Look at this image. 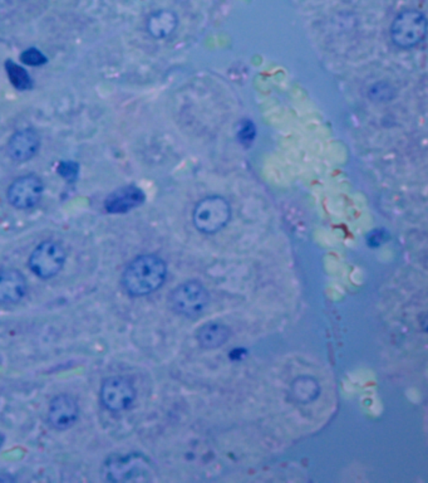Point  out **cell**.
I'll return each mask as SVG.
<instances>
[{
	"label": "cell",
	"instance_id": "obj_1",
	"mask_svg": "<svg viewBox=\"0 0 428 483\" xmlns=\"http://www.w3.org/2000/svg\"><path fill=\"white\" fill-rule=\"evenodd\" d=\"M166 274L167 267L162 258L143 255L128 263L122 274V285L128 294L142 297L158 291L164 285Z\"/></svg>",
	"mask_w": 428,
	"mask_h": 483
},
{
	"label": "cell",
	"instance_id": "obj_2",
	"mask_svg": "<svg viewBox=\"0 0 428 483\" xmlns=\"http://www.w3.org/2000/svg\"><path fill=\"white\" fill-rule=\"evenodd\" d=\"M231 208L223 196H207L197 204L194 211V224L201 233L214 234L229 223Z\"/></svg>",
	"mask_w": 428,
	"mask_h": 483
},
{
	"label": "cell",
	"instance_id": "obj_3",
	"mask_svg": "<svg viewBox=\"0 0 428 483\" xmlns=\"http://www.w3.org/2000/svg\"><path fill=\"white\" fill-rule=\"evenodd\" d=\"M426 16L416 9L403 10L392 23V40L402 49H408L414 45H420L426 37Z\"/></svg>",
	"mask_w": 428,
	"mask_h": 483
},
{
	"label": "cell",
	"instance_id": "obj_4",
	"mask_svg": "<svg viewBox=\"0 0 428 483\" xmlns=\"http://www.w3.org/2000/svg\"><path fill=\"white\" fill-rule=\"evenodd\" d=\"M209 303L207 290L197 281H188L176 287L170 294V305L179 315L199 316Z\"/></svg>",
	"mask_w": 428,
	"mask_h": 483
},
{
	"label": "cell",
	"instance_id": "obj_5",
	"mask_svg": "<svg viewBox=\"0 0 428 483\" xmlns=\"http://www.w3.org/2000/svg\"><path fill=\"white\" fill-rule=\"evenodd\" d=\"M66 257V250L60 243L45 241L30 255L29 268L40 279H52L63 268Z\"/></svg>",
	"mask_w": 428,
	"mask_h": 483
},
{
	"label": "cell",
	"instance_id": "obj_6",
	"mask_svg": "<svg viewBox=\"0 0 428 483\" xmlns=\"http://www.w3.org/2000/svg\"><path fill=\"white\" fill-rule=\"evenodd\" d=\"M135 399V386L126 377H108L101 386V403L113 413L126 410Z\"/></svg>",
	"mask_w": 428,
	"mask_h": 483
},
{
	"label": "cell",
	"instance_id": "obj_7",
	"mask_svg": "<svg viewBox=\"0 0 428 483\" xmlns=\"http://www.w3.org/2000/svg\"><path fill=\"white\" fill-rule=\"evenodd\" d=\"M43 194V182L30 174L16 180L8 189V199L18 209H30L37 205Z\"/></svg>",
	"mask_w": 428,
	"mask_h": 483
},
{
	"label": "cell",
	"instance_id": "obj_8",
	"mask_svg": "<svg viewBox=\"0 0 428 483\" xmlns=\"http://www.w3.org/2000/svg\"><path fill=\"white\" fill-rule=\"evenodd\" d=\"M78 416L79 407L73 397L62 394L51 401L48 410V422L51 423L53 428L58 430L68 429L77 422Z\"/></svg>",
	"mask_w": 428,
	"mask_h": 483
},
{
	"label": "cell",
	"instance_id": "obj_9",
	"mask_svg": "<svg viewBox=\"0 0 428 483\" xmlns=\"http://www.w3.org/2000/svg\"><path fill=\"white\" fill-rule=\"evenodd\" d=\"M40 146L39 135L32 128L16 131L8 143L9 156L15 161H28L37 154Z\"/></svg>",
	"mask_w": 428,
	"mask_h": 483
},
{
	"label": "cell",
	"instance_id": "obj_10",
	"mask_svg": "<svg viewBox=\"0 0 428 483\" xmlns=\"http://www.w3.org/2000/svg\"><path fill=\"white\" fill-rule=\"evenodd\" d=\"M144 202L142 190L135 185H128L117 189L107 196L105 202V211L112 214L128 213Z\"/></svg>",
	"mask_w": 428,
	"mask_h": 483
},
{
	"label": "cell",
	"instance_id": "obj_11",
	"mask_svg": "<svg viewBox=\"0 0 428 483\" xmlns=\"http://www.w3.org/2000/svg\"><path fill=\"white\" fill-rule=\"evenodd\" d=\"M27 294V281L16 270L0 272V302L15 303Z\"/></svg>",
	"mask_w": 428,
	"mask_h": 483
},
{
	"label": "cell",
	"instance_id": "obj_12",
	"mask_svg": "<svg viewBox=\"0 0 428 483\" xmlns=\"http://www.w3.org/2000/svg\"><path fill=\"white\" fill-rule=\"evenodd\" d=\"M177 15L171 10H160L152 14L147 22V30L153 38H166L173 34L177 27Z\"/></svg>",
	"mask_w": 428,
	"mask_h": 483
},
{
	"label": "cell",
	"instance_id": "obj_13",
	"mask_svg": "<svg viewBox=\"0 0 428 483\" xmlns=\"http://www.w3.org/2000/svg\"><path fill=\"white\" fill-rule=\"evenodd\" d=\"M230 336L229 329L221 324H209L203 326L197 332V341L203 349H216L223 346Z\"/></svg>",
	"mask_w": 428,
	"mask_h": 483
},
{
	"label": "cell",
	"instance_id": "obj_14",
	"mask_svg": "<svg viewBox=\"0 0 428 483\" xmlns=\"http://www.w3.org/2000/svg\"><path fill=\"white\" fill-rule=\"evenodd\" d=\"M292 394L294 399L303 404L316 400L319 395V385L316 379L310 377H298L292 385Z\"/></svg>",
	"mask_w": 428,
	"mask_h": 483
},
{
	"label": "cell",
	"instance_id": "obj_15",
	"mask_svg": "<svg viewBox=\"0 0 428 483\" xmlns=\"http://www.w3.org/2000/svg\"><path fill=\"white\" fill-rule=\"evenodd\" d=\"M8 77L16 90L28 91L33 87L32 78L28 72L12 60L5 62Z\"/></svg>",
	"mask_w": 428,
	"mask_h": 483
},
{
	"label": "cell",
	"instance_id": "obj_16",
	"mask_svg": "<svg viewBox=\"0 0 428 483\" xmlns=\"http://www.w3.org/2000/svg\"><path fill=\"white\" fill-rule=\"evenodd\" d=\"M21 60L23 63L28 66H40L47 63V57L37 48H29L21 54Z\"/></svg>",
	"mask_w": 428,
	"mask_h": 483
},
{
	"label": "cell",
	"instance_id": "obj_17",
	"mask_svg": "<svg viewBox=\"0 0 428 483\" xmlns=\"http://www.w3.org/2000/svg\"><path fill=\"white\" fill-rule=\"evenodd\" d=\"M255 126L251 121L241 122L239 131H238V137H239L240 143L244 145H250L255 137Z\"/></svg>",
	"mask_w": 428,
	"mask_h": 483
},
{
	"label": "cell",
	"instance_id": "obj_18",
	"mask_svg": "<svg viewBox=\"0 0 428 483\" xmlns=\"http://www.w3.org/2000/svg\"><path fill=\"white\" fill-rule=\"evenodd\" d=\"M58 173L64 179L73 181L78 175V164H75L73 161H63L58 166Z\"/></svg>",
	"mask_w": 428,
	"mask_h": 483
},
{
	"label": "cell",
	"instance_id": "obj_19",
	"mask_svg": "<svg viewBox=\"0 0 428 483\" xmlns=\"http://www.w3.org/2000/svg\"><path fill=\"white\" fill-rule=\"evenodd\" d=\"M382 234H383V232H381V231H375L373 233L369 235V244H370V246H378V244H381L382 241H383V238L381 237Z\"/></svg>",
	"mask_w": 428,
	"mask_h": 483
},
{
	"label": "cell",
	"instance_id": "obj_20",
	"mask_svg": "<svg viewBox=\"0 0 428 483\" xmlns=\"http://www.w3.org/2000/svg\"><path fill=\"white\" fill-rule=\"evenodd\" d=\"M12 481H14V478L10 477V475H3V477H0V482H12Z\"/></svg>",
	"mask_w": 428,
	"mask_h": 483
}]
</instances>
